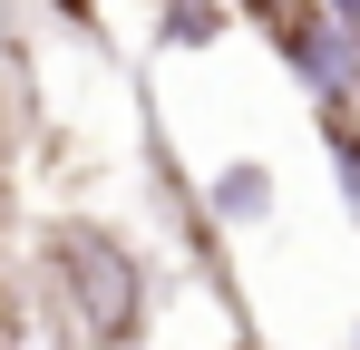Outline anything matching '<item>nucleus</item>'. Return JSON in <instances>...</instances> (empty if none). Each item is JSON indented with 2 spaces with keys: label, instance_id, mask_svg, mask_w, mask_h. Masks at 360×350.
Masks as SVG:
<instances>
[{
  "label": "nucleus",
  "instance_id": "9b49d317",
  "mask_svg": "<svg viewBox=\"0 0 360 350\" xmlns=\"http://www.w3.org/2000/svg\"><path fill=\"white\" fill-rule=\"evenodd\" d=\"M224 350H263V341H224Z\"/></svg>",
  "mask_w": 360,
  "mask_h": 350
},
{
  "label": "nucleus",
  "instance_id": "f257e3e1",
  "mask_svg": "<svg viewBox=\"0 0 360 350\" xmlns=\"http://www.w3.org/2000/svg\"><path fill=\"white\" fill-rule=\"evenodd\" d=\"M39 321L88 350H146L156 331V263L108 214H49L39 224Z\"/></svg>",
  "mask_w": 360,
  "mask_h": 350
},
{
  "label": "nucleus",
  "instance_id": "1a4fd4ad",
  "mask_svg": "<svg viewBox=\"0 0 360 350\" xmlns=\"http://www.w3.org/2000/svg\"><path fill=\"white\" fill-rule=\"evenodd\" d=\"M39 10H49V20H68L78 39H98V30H108V10H98V0H39Z\"/></svg>",
  "mask_w": 360,
  "mask_h": 350
},
{
  "label": "nucleus",
  "instance_id": "423d86ee",
  "mask_svg": "<svg viewBox=\"0 0 360 350\" xmlns=\"http://www.w3.org/2000/svg\"><path fill=\"white\" fill-rule=\"evenodd\" d=\"M234 10L224 0H156V49H205Z\"/></svg>",
  "mask_w": 360,
  "mask_h": 350
},
{
  "label": "nucleus",
  "instance_id": "0eeeda50",
  "mask_svg": "<svg viewBox=\"0 0 360 350\" xmlns=\"http://www.w3.org/2000/svg\"><path fill=\"white\" fill-rule=\"evenodd\" d=\"M0 350H39V311H30V292L10 283V263H0Z\"/></svg>",
  "mask_w": 360,
  "mask_h": 350
},
{
  "label": "nucleus",
  "instance_id": "20e7f679",
  "mask_svg": "<svg viewBox=\"0 0 360 350\" xmlns=\"http://www.w3.org/2000/svg\"><path fill=\"white\" fill-rule=\"evenodd\" d=\"M311 127H321V156H331L341 205L360 214V108H311Z\"/></svg>",
  "mask_w": 360,
  "mask_h": 350
},
{
  "label": "nucleus",
  "instance_id": "f03ea898",
  "mask_svg": "<svg viewBox=\"0 0 360 350\" xmlns=\"http://www.w3.org/2000/svg\"><path fill=\"white\" fill-rule=\"evenodd\" d=\"M273 58L302 78V98H311V108H360V39L321 10V0H302L292 20L273 30Z\"/></svg>",
  "mask_w": 360,
  "mask_h": 350
},
{
  "label": "nucleus",
  "instance_id": "39448f33",
  "mask_svg": "<svg viewBox=\"0 0 360 350\" xmlns=\"http://www.w3.org/2000/svg\"><path fill=\"white\" fill-rule=\"evenodd\" d=\"M205 214H214V224H253V214H273V166H224V185L205 195Z\"/></svg>",
  "mask_w": 360,
  "mask_h": 350
},
{
  "label": "nucleus",
  "instance_id": "9d476101",
  "mask_svg": "<svg viewBox=\"0 0 360 350\" xmlns=\"http://www.w3.org/2000/svg\"><path fill=\"white\" fill-rule=\"evenodd\" d=\"M321 10H331V20H341V30L360 39V0H321Z\"/></svg>",
  "mask_w": 360,
  "mask_h": 350
},
{
  "label": "nucleus",
  "instance_id": "7ed1b4c3",
  "mask_svg": "<svg viewBox=\"0 0 360 350\" xmlns=\"http://www.w3.org/2000/svg\"><path fill=\"white\" fill-rule=\"evenodd\" d=\"M20 146H30V78H20V58L0 49V233L20 214Z\"/></svg>",
  "mask_w": 360,
  "mask_h": 350
},
{
  "label": "nucleus",
  "instance_id": "6e6552de",
  "mask_svg": "<svg viewBox=\"0 0 360 350\" xmlns=\"http://www.w3.org/2000/svg\"><path fill=\"white\" fill-rule=\"evenodd\" d=\"M224 10H234L243 30H263V39H273V30H283V20H292L302 0H224Z\"/></svg>",
  "mask_w": 360,
  "mask_h": 350
}]
</instances>
